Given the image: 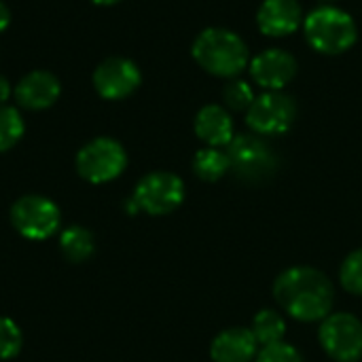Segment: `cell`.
<instances>
[{
	"instance_id": "obj_3",
	"label": "cell",
	"mask_w": 362,
	"mask_h": 362,
	"mask_svg": "<svg viewBox=\"0 0 362 362\" xmlns=\"http://www.w3.org/2000/svg\"><path fill=\"white\" fill-rule=\"evenodd\" d=\"M303 34L316 53L341 55L356 45L358 25L348 11L335 4H322L305 15Z\"/></svg>"
},
{
	"instance_id": "obj_9",
	"label": "cell",
	"mask_w": 362,
	"mask_h": 362,
	"mask_svg": "<svg viewBox=\"0 0 362 362\" xmlns=\"http://www.w3.org/2000/svg\"><path fill=\"white\" fill-rule=\"evenodd\" d=\"M318 339L335 362H358L362 358V322L352 314L327 316L320 325Z\"/></svg>"
},
{
	"instance_id": "obj_11",
	"label": "cell",
	"mask_w": 362,
	"mask_h": 362,
	"mask_svg": "<svg viewBox=\"0 0 362 362\" xmlns=\"http://www.w3.org/2000/svg\"><path fill=\"white\" fill-rule=\"evenodd\" d=\"M250 78L265 91H284L297 74V59L286 49H265L248 64Z\"/></svg>"
},
{
	"instance_id": "obj_22",
	"label": "cell",
	"mask_w": 362,
	"mask_h": 362,
	"mask_svg": "<svg viewBox=\"0 0 362 362\" xmlns=\"http://www.w3.org/2000/svg\"><path fill=\"white\" fill-rule=\"evenodd\" d=\"M339 280L348 293L362 295V248L346 257V261L339 269Z\"/></svg>"
},
{
	"instance_id": "obj_7",
	"label": "cell",
	"mask_w": 362,
	"mask_h": 362,
	"mask_svg": "<svg viewBox=\"0 0 362 362\" xmlns=\"http://www.w3.org/2000/svg\"><path fill=\"white\" fill-rule=\"evenodd\" d=\"M11 223L25 240H47L62 227V212L57 204L45 195H23L11 208Z\"/></svg>"
},
{
	"instance_id": "obj_4",
	"label": "cell",
	"mask_w": 362,
	"mask_h": 362,
	"mask_svg": "<svg viewBox=\"0 0 362 362\" xmlns=\"http://www.w3.org/2000/svg\"><path fill=\"white\" fill-rule=\"evenodd\" d=\"M231 172L250 185H259L269 180L278 170V155L267 138L257 134H240L227 146Z\"/></svg>"
},
{
	"instance_id": "obj_17",
	"label": "cell",
	"mask_w": 362,
	"mask_h": 362,
	"mask_svg": "<svg viewBox=\"0 0 362 362\" xmlns=\"http://www.w3.org/2000/svg\"><path fill=\"white\" fill-rule=\"evenodd\" d=\"M231 170L229 163V155L223 148H214V146H206L199 148L193 157V172L199 180L206 182H216L221 180L227 172Z\"/></svg>"
},
{
	"instance_id": "obj_21",
	"label": "cell",
	"mask_w": 362,
	"mask_h": 362,
	"mask_svg": "<svg viewBox=\"0 0 362 362\" xmlns=\"http://www.w3.org/2000/svg\"><path fill=\"white\" fill-rule=\"evenodd\" d=\"M23 335L17 322L0 316V361H11L21 352Z\"/></svg>"
},
{
	"instance_id": "obj_15",
	"label": "cell",
	"mask_w": 362,
	"mask_h": 362,
	"mask_svg": "<svg viewBox=\"0 0 362 362\" xmlns=\"http://www.w3.org/2000/svg\"><path fill=\"white\" fill-rule=\"evenodd\" d=\"M257 339L250 329L233 327L218 333L210 346V356L214 362H250L257 358Z\"/></svg>"
},
{
	"instance_id": "obj_25",
	"label": "cell",
	"mask_w": 362,
	"mask_h": 362,
	"mask_svg": "<svg viewBox=\"0 0 362 362\" xmlns=\"http://www.w3.org/2000/svg\"><path fill=\"white\" fill-rule=\"evenodd\" d=\"M11 25V8L0 0V34Z\"/></svg>"
},
{
	"instance_id": "obj_26",
	"label": "cell",
	"mask_w": 362,
	"mask_h": 362,
	"mask_svg": "<svg viewBox=\"0 0 362 362\" xmlns=\"http://www.w3.org/2000/svg\"><path fill=\"white\" fill-rule=\"evenodd\" d=\"M91 2L98 6H112V4H119L121 0H91Z\"/></svg>"
},
{
	"instance_id": "obj_2",
	"label": "cell",
	"mask_w": 362,
	"mask_h": 362,
	"mask_svg": "<svg viewBox=\"0 0 362 362\" xmlns=\"http://www.w3.org/2000/svg\"><path fill=\"white\" fill-rule=\"evenodd\" d=\"M191 55L204 72L227 81L240 76L250 64L244 38L227 28L202 30L193 40Z\"/></svg>"
},
{
	"instance_id": "obj_20",
	"label": "cell",
	"mask_w": 362,
	"mask_h": 362,
	"mask_svg": "<svg viewBox=\"0 0 362 362\" xmlns=\"http://www.w3.org/2000/svg\"><path fill=\"white\" fill-rule=\"evenodd\" d=\"M255 91L250 87L248 81L235 76V78H229L223 87V100H225V106L235 110V112H246L252 102H255Z\"/></svg>"
},
{
	"instance_id": "obj_18",
	"label": "cell",
	"mask_w": 362,
	"mask_h": 362,
	"mask_svg": "<svg viewBox=\"0 0 362 362\" xmlns=\"http://www.w3.org/2000/svg\"><path fill=\"white\" fill-rule=\"evenodd\" d=\"M257 344L265 346H274L284 341L286 335V322L284 318L276 312V310H261L255 318H252V327H250Z\"/></svg>"
},
{
	"instance_id": "obj_27",
	"label": "cell",
	"mask_w": 362,
	"mask_h": 362,
	"mask_svg": "<svg viewBox=\"0 0 362 362\" xmlns=\"http://www.w3.org/2000/svg\"><path fill=\"white\" fill-rule=\"evenodd\" d=\"M320 2H327V4H333V2H339V0H320Z\"/></svg>"
},
{
	"instance_id": "obj_10",
	"label": "cell",
	"mask_w": 362,
	"mask_h": 362,
	"mask_svg": "<svg viewBox=\"0 0 362 362\" xmlns=\"http://www.w3.org/2000/svg\"><path fill=\"white\" fill-rule=\"evenodd\" d=\"M91 83L102 100L119 102L129 98L134 91H138V87L142 85V72L134 59L112 55L95 66L91 74Z\"/></svg>"
},
{
	"instance_id": "obj_8",
	"label": "cell",
	"mask_w": 362,
	"mask_h": 362,
	"mask_svg": "<svg viewBox=\"0 0 362 362\" xmlns=\"http://www.w3.org/2000/svg\"><path fill=\"white\" fill-rule=\"evenodd\" d=\"M134 202L151 216H165L185 202V182L172 172H151L134 189Z\"/></svg>"
},
{
	"instance_id": "obj_6",
	"label": "cell",
	"mask_w": 362,
	"mask_h": 362,
	"mask_svg": "<svg viewBox=\"0 0 362 362\" xmlns=\"http://www.w3.org/2000/svg\"><path fill=\"white\" fill-rule=\"evenodd\" d=\"M297 119V102L284 91H265L246 110V125L252 134L272 138L286 134Z\"/></svg>"
},
{
	"instance_id": "obj_5",
	"label": "cell",
	"mask_w": 362,
	"mask_h": 362,
	"mask_svg": "<svg viewBox=\"0 0 362 362\" xmlns=\"http://www.w3.org/2000/svg\"><path fill=\"white\" fill-rule=\"evenodd\" d=\"M74 165L83 180L91 185H106L125 172L127 151L119 140L100 136L78 148Z\"/></svg>"
},
{
	"instance_id": "obj_14",
	"label": "cell",
	"mask_w": 362,
	"mask_h": 362,
	"mask_svg": "<svg viewBox=\"0 0 362 362\" xmlns=\"http://www.w3.org/2000/svg\"><path fill=\"white\" fill-rule=\"evenodd\" d=\"M193 129L206 146H214V148L229 146L231 140L235 138L233 119L229 110L221 104H206L204 108H199V112L195 115Z\"/></svg>"
},
{
	"instance_id": "obj_19",
	"label": "cell",
	"mask_w": 362,
	"mask_h": 362,
	"mask_svg": "<svg viewBox=\"0 0 362 362\" xmlns=\"http://www.w3.org/2000/svg\"><path fill=\"white\" fill-rule=\"evenodd\" d=\"M25 134V121L15 106H0V153L11 151L19 144Z\"/></svg>"
},
{
	"instance_id": "obj_16",
	"label": "cell",
	"mask_w": 362,
	"mask_h": 362,
	"mask_svg": "<svg viewBox=\"0 0 362 362\" xmlns=\"http://www.w3.org/2000/svg\"><path fill=\"white\" fill-rule=\"evenodd\" d=\"M59 250L70 263H85L95 252L93 233L81 225H70L59 235Z\"/></svg>"
},
{
	"instance_id": "obj_23",
	"label": "cell",
	"mask_w": 362,
	"mask_h": 362,
	"mask_svg": "<svg viewBox=\"0 0 362 362\" xmlns=\"http://www.w3.org/2000/svg\"><path fill=\"white\" fill-rule=\"evenodd\" d=\"M255 362H303L301 352L291 346V344H274V346H265L259 354Z\"/></svg>"
},
{
	"instance_id": "obj_13",
	"label": "cell",
	"mask_w": 362,
	"mask_h": 362,
	"mask_svg": "<svg viewBox=\"0 0 362 362\" xmlns=\"http://www.w3.org/2000/svg\"><path fill=\"white\" fill-rule=\"evenodd\" d=\"M305 13L297 0H263L257 13L259 30L269 38H284L303 28Z\"/></svg>"
},
{
	"instance_id": "obj_1",
	"label": "cell",
	"mask_w": 362,
	"mask_h": 362,
	"mask_svg": "<svg viewBox=\"0 0 362 362\" xmlns=\"http://www.w3.org/2000/svg\"><path fill=\"white\" fill-rule=\"evenodd\" d=\"M274 299L295 320L316 322L331 316L335 288L320 269L291 267L276 278Z\"/></svg>"
},
{
	"instance_id": "obj_24",
	"label": "cell",
	"mask_w": 362,
	"mask_h": 362,
	"mask_svg": "<svg viewBox=\"0 0 362 362\" xmlns=\"http://www.w3.org/2000/svg\"><path fill=\"white\" fill-rule=\"evenodd\" d=\"M15 91H13V85H11V81L6 78V76H2L0 74V106H4L8 100H11V95H13Z\"/></svg>"
},
{
	"instance_id": "obj_12",
	"label": "cell",
	"mask_w": 362,
	"mask_h": 362,
	"mask_svg": "<svg viewBox=\"0 0 362 362\" xmlns=\"http://www.w3.org/2000/svg\"><path fill=\"white\" fill-rule=\"evenodd\" d=\"M62 95L59 78L49 70H32L15 85V102L25 110H47Z\"/></svg>"
}]
</instances>
